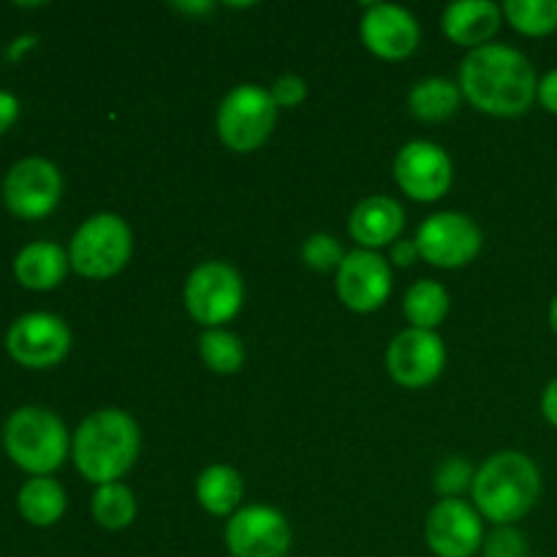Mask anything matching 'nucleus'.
<instances>
[{"label": "nucleus", "mask_w": 557, "mask_h": 557, "mask_svg": "<svg viewBox=\"0 0 557 557\" xmlns=\"http://www.w3.org/2000/svg\"><path fill=\"white\" fill-rule=\"evenodd\" d=\"M462 90L446 76H428L408 92V109L422 123H444L460 112Z\"/></svg>", "instance_id": "21"}, {"label": "nucleus", "mask_w": 557, "mask_h": 557, "mask_svg": "<svg viewBox=\"0 0 557 557\" xmlns=\"http://www.w3.org/2000/svg\"><path fill=\"white\" fill-rule=\"evenodd\" d=\"M471 495L482 520L515 525L539 504L542 473L522 451H498L476 471Z\"/></svg>", "instance_id": "3"}, {"label": "nucleus", "mask_w": 557, "mask_h": 557, "mask_svg": "<svg viewBox=\"0 0 557 557\" xmlns=\"http://www.w3.org/2000/svg\"><path fill=\"white\" fill-rule=\"evenodd\" d=\"M446 368V346L438 332L406 330L386 348V370L406 389H424L441 379Z\"/></svg>", "instance_id": "15"}, {"label": "nucleus", "mask_w": 557, "mask_h": 557, "mask_svg": "<svg viewBox=\"0 0 557 557\" xmlns=\"http://www.w3.org/2000/svg\"><path fill=\"white\" fill-rule=\"evenodd\" d=\"M449 292L435 281H419L408 288L406 299H403V313H406L408 324L413 330H430L441 326L449 315Z\"/></svg>", "instance_id": "22"}, {"label": "nucleus", "mask_w": 557, "mask_h": 557, "mask_svg": "<svg viewBox=\"0 0 557 557\" xmlns=\"http://www.w3.org/2000/svg\"><path fill=\"white\" fill-rule=\"evenodd\" d=\"M549 326H553V332L557 335V294H555L553 305H549Z\"/></svg>", "instance_id": "36"}, {"label": "nucleus", "mask_w": 557, "mask_h": 557, "mask_svg": "<svg viewBox=\"0 0 557 557\" xmlns=\"http://www.w3.org/2000/svg\"><path fill=\"white\" fill-rule=\"evenodd\" d=\"M504 16L522 36H553L557 30V0H506Z\"/></svg>", "instance_id": "24"}, {"label": "nucleus", "mask_w": 557, "mask_h": 557, "mask_svg": "<svg viewBox=\"0 0 557 557\" xmlns=\"http://www.w3.org/2000/svg\"><path fill=\"white\" fill-rule=\"evenodd\" d=\"M226 547L232 557H286L292 528L272 506H243L226 522Z\"/></svg>", "instance_id": "12"}, {"label": "nucleus", "mask_w": 557, "mask_h": 557, "mask_svg": "<svg viewBox=\"0 0 557 557\" xmlns=\"http://www.w3.org/2000/svg\"><path fill=\"white\" fill-rule=\"evenodd\" d=\"M417 248L422 261L438 270L468 267L482 250V228L466 212H435L419 226Z\"/></svg>", "instance_id": "8"}, {"label": "nucleus", "mask_w": 557, "mask_h": 557, "mask_svg": "<svg viewBox=\"0 0 557 557\" xmlns=\"http://www.w3.org/2000/svg\"><path fill=\"white\" fill-rule=\"evenodd\" d=\"M555 201H557V188H555Z\"/></svg>", "instance_id": "37"}, {"label": "nucleus", "mask_w": 557, "mask_h": 557, "mask_svg": "<svg viewBox=\"0 0 557 557\" xmlns=\"http://www.w3.org/2000/svg\"><path fill=\"white\" fill-rule=\"evenodd\" d=\"M183 299L185 310H188L196 324L218 330L243 310V275L226 261H205L185 281Z\"/></svg>", "instance_id": "7"}, {"label": "nucleus", "mask_w": 557, "mask_h": 557, "mask_svg": "<svg viewBox=\"0 0 557 557\" xmlns=\"http://www.w3.org/2000/svg\"><path fill=\"white\" fill-rule=\"evenodd\" d=\"M63 196V177L47 158H22L3 183V201L22 221L47 218Z\"/></svg>", "instance_id": "10"}, {"label": "nucleus", "mask_w": 557, "mask_h": 557, "mask_svg": "<svg viewBox=\"0 0 557 557\" xmlns=\"http://www.w3.org/2000/svg\"><path fill=\"white\" fill-rule=\"evenodd\" d=\"M277 123V107L270 90L259 85L232 87L218 107L215 128L223 145L234 152H253L270 139Z\"/></svg>", "instance_id": "6"}, {"label": "nucleus", "mask_w": 557, "mask_h": 557, "mask_svg": "<svg viewBox=\"0 0 557 557\" xmlns=\"http://www.w3.org/2000/svg\"><path fill=\"white\" fill-rule=\"evenodd\" d=\"M337 299L354 313H375L392 294V267L375 250L357 248L346 253L335 272Z\"/></svg>", "instance_id": "13"}, {"label": "nucleus", "mask_w": 557, "mask_h": 557, "mask_svg": "<svg viewBox=\"0 0 557 557\" xmlns=\"http://www.w3.org/2000/svg\"><path fill=\"white\" fill-rule=\"evenodd\" d=\"M16 114H20V101L11 92L0 90V134H5L14 125Z\"/></svg>", "instance_id": "33"}, {"label": "nucleus", "mask_w": 557, "mask_h": 557, "mask_svg": "<svg viewBox=\"0 0 557 557\" xmlns=\"http://www.w3.org/2000/svg\"><path fill=\"white\" fill-rule=\"evenodd\" d=\"M199 354L207 368L218 375H234L245 364L243 341L226 330H207L199 337Z\"/></svg>", "instance_id": "26"}, {"label": "nucleus", "mask_w": 557, "mask_h": 557, "mask_svg": "<svg viewBox=\"0 0 557 557\" xmlns=\"http://www.w3.org/2000/svg\"><path fill=\"white\" fill-rule=\"evenodd\" d=\"M270 96H272V101H275L277 109H292L308 98V82L297 74H286V76H281V79H275Z\"/></svg>", "instance_id": "30"}, {"label": "nucleus", "mask_w": 557, "mask_h": 557, "mask_svg": "<svg viewBox=\"0 0 557 557\" xmlns=\"http://www.w3.org/2000/svg\"><path fill=\"white\" fill-rule=\"evenodd\" d=\"M419 259H422V256H419L417 239H397L389 248V264L403 267V270H406V267H413Z\"/></svg>", "instance_id": "31"}, {"label": "nucleus", "mask_w": 557, "mask_h": 557, "mask_svg": "<svg viewBox=\"0 0 557 557\" xmlns=\"http://www.w3.org/2000/svg\"><path fill=\"white\" fill-rule=\"evenodd\" d=\"M536 101L547 109L549 114H557V69L547 71V74L539 79V90H536Z\"/></svg>", "instance_id": "32"}, {"label": "nucleus", "mask_w": 557, "mask_h": 557, "mask_svg": "<svg viewBox=\"0 0 557 557\" xmlns=\"http://www.w3.org/2000/svg\"><path fill=\"white\" fill-rule=\"evenodd\" d=\"M243 493V476L232 466H210L196 479V500L212 517L237 515Z\"/></svg>", "instance_id": "20"}, {"label": "nucleus", "mask_w": 557, "mask_h": 557, "mask_svg": "<svg viewBox=\"0 0 557 557\" xmlns=\"http://www.w3.org/2000/svg\"><path fill=\"white\" fill-rule=\"evenodd\" d=\"M500 22H504V9L493 0H460V3L446 5L441 25H444L449 41L473 52V49L493 44L500 30Z\"/></svg>", "instance_id": "18"}, {"label": "nucleus", "mask_w": 557, "mask_h": 557, "mask_svg": "<svg viewBox=\"0 0 557 557\" xmlns=\"http://www.w3.org/2000/svg\"><path fill=\"white\" fill-rule=\"evenodd\" d=\"M5 348L22 368H52L69 357L71 330L63 319L52 313H27L9 326Z\"/></svg>", "instance_id": "11"}, {"label": "nucleus", "mask_w": 557, "mask_h": 557, "mask_svg": "<svg viewBox=\"0 0 557 557\" xmlns=\"http://www.w3.org/2000/svg\"><path fill=\"white\" fill-rule=\"evenodd\" d=\"M141 449L136 419L120 408H101L76 428L71 441L74 466L87 482L114 484L134 468Z\"/></svg>", "instance_id": "2"}, {"label": "nucleus", "mask_w": 557, "mask_h": 557, "mask_svg": "<svg viewBox=\"0 0 557 557\" xmlns=\"http://www.w3.org/2000/svg\"><path fill=\"white\" fill-rule=\"evenodd\" d=\"M134 253V232L114 212H98L87 218L69 245V261L74 272L90 281H107L128 267Z\"/></svg>", "instance_id": "5"}, {"label": "nucleus", "mask_w": 557, "mask_h": 557, "mask_svg": "<svg viewBox=\"0 0 557 557\" xmlns=\"http://www.w3.org/2000/svg\"><path fill=\"white\" fill-rule=\"evenodd\" d=\"M395 180L406 196L413 201H438L449 194L455 180V163L449 152L435 141H408L395 158Z\"/></svg>", "instance_id": "9"}, {"label": "nucleus", "mask_w": 557, "mask_h": 557, "mask_svg": "<svg viewBox=\"0 0 557 557\" xmlns=\"http://www.w3.org/2000/svg\"><path fill=\"white\" fill-rule=\"evenodd\" d=\"M473 479H476V473L466 457H446L435 471V490H438V495H444V500L460 498L466 490L473 487Z\"/></svg>", "instance_id": "28"}, {"label": "nucleus", "mask_w": 557, "mask_h": 557, "mask_svg": "<svg viewBox=\"0 0 557 557\" xmlns=\"http://www.w3.org/2000/svg\"><path fill=\"white\" fill-rule=\"evenodd\" d=\"M364 49L381 60H406L417 52L422 30L411 11L395 3H373L359 22Z\"/></svg>", "instance_id": "16"}, {"label": "nucleus", "mask_w": 557, "mask_h": 557, "mask_svg": "<svg viewBox=\"0 0 557 557\" xmlns=\"http://www.w3.org/2000/svg\"><path fill=\"white\" fill-rule=\"evenodd\" d=\"M482 553L484 557H528L531 547H528L525 533L517 531L515 525H500L490 536H484Z\"/></svg>", "instance_id": "29"}, {"label": "nucleus", "mask_w": 557, "mask_h": 557, "mask_svg": "<svg viewBox=\"0 0 557 557\" xmlns=\"http://www.w3.org/2000/svg\"><path fill=\"white\" fill-rule=\"evenodd\" d=\"M542 413L553 428H557V375L547 384L542 395Z\"/></svg>", "instance_id": "34"}, {"label": "nucleus", "mask_w": 557, "mask_h": 557, "mask_svg": "<svg viewBox=\"0 0 557 557\" xmlns=\"http://www.w3.org/2000/svg\"><path fill=\"white\" fill-rule=\"evenodd\" d=\"M69 267V253L60 245L33 243L16 253L14 275L30 292H52L63 283Z\"/></svg>", "instance_id": "19"}, {"label": "nucleus", "mask_w": 557, "mask_h": 557, "mask_svg": "<svg viewBox=\"0 0 557 557\" xmlns=\"http://www.w3.org/2000/svg\"><path fill=\"white\" fill-rule=\"evenodd\" d=\"M20 511L30 525L49 528L63 517L65 490L54 479L36 476L20 490Z\"/></svg>", "instance_id": "23"}, {"label": "nucleus", "mask_w": 557, "mask_h": 557, "mask_svg": "<svg viewBox=\"0 0 557 557\" xmlns=\"http://www.w3.org/2000/svg\"><path fill=\"white\" fill-rule=\"evenodd\" d=\"M92 517L107 531H125L136 520V498L125 484H103L92 495Z\"/></svg>", "instance_id": "25"}, {"label": "nucleus", "mask_w": 557, "mask_h": 557, "mask_svg": "<svg viewBox=\"0 0 557 557\" xmlns=\"http://www.w3.org/2000/svg\"><path fill=\"white\" fill-rule=\"evenodd\" d=\"M174 9L185 11V14H207L212 9V3H174Z\"/></svg>", "instance_id": "35"}, {"label": "nucleus", "mask_w": 557, "mask_h": 557, "mask_svg": "<svg viewBox=\"0 0 557 557\" xmlns=\"http://www.w3.org/2000/svg\"><path fill=\"white\" fill-rule=\"evenodd\" d=\"M424 539L435 557H473L484 544V522L476 506L446 498L430 509Z\"/></svg>", "instance_id": "14"}, {"label": "nucleus", "mask_w": 557, "mask_h": 557, "mask_svg": "<svg viewBox=\"0 0 557 557\" xmlns=\"http://www.w3.org/2000/svg\"><path fill=\"white\" fill-rule=\"evenodd\" d=\"M3 446L11 460L33 476H49L69 457V430L58 413L27 406L9 417L3 428Z\"/></svg>", "instance_id": "4"}, {"label": "nucleus", "mask_w": 557, "mask_h": 557, "mask_svg": "<svg viewBox=\"0 0 557 557\" xmlns=\"http://www.w3.org/2000/svg\"><path fill=\"white\" fill-rule=\"evenodd\" d=\"M299 256H302V264L315 272H337L341 270L343 259H346L343 245L337 243L332 234H324V232L310 234V237L302 243Z\"/></svg>", "instance_id": "27"}, {"label": "nucleus", "mask_w": 557, "mask_h": 557, "mask_svg": "<svg viewBox=\"0 0 557 557\" xmlns=\"http://www.w3.org/2000/svg\"><path fill=\"white\" fill-rule=\"evenodd\" d=\"M457 85L479 112L490 117H520L536 103L539 76L520 49L487 44L466 54Z\"/></svg>", "instance_id": "1"}, {"label": "nucleus", "mask_w": 557, "mask_h": 557, "mask_svg": "<svg viewBox=\"0 0 557 557\" xmlns=\"http://www.w3.org/2000/svg\"><path fill=\"white\" fill-rule=\"evenodd\" d=\"M403 228H406V210L389 196H368L354 207L348 218V232L364 250H379L386 245L392 248L400 239Z\"/></svg>", "instance_id": "17"}]
</instances>
